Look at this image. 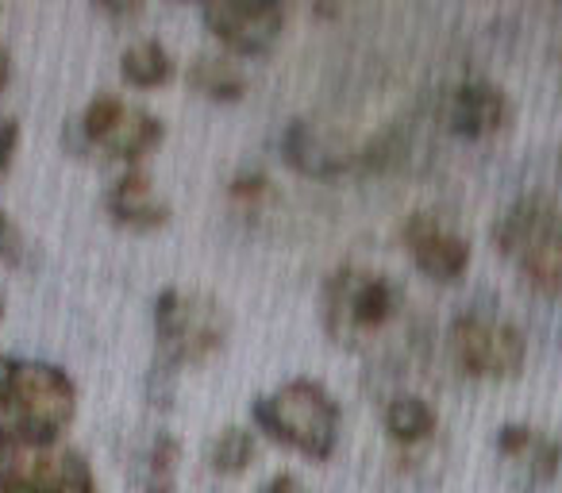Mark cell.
<instances>
[{"instance_id": "6da1fadb", "label": "cell", "mask_w": 562, "mask_h": 493, "mask_svg": "<svg viewBox=\"0 0 562 493\" xmlns=\"http://www.w3.org/2000/svg\"><path fill=\"white\" fill-rule=\"evenodd\" d=\"M255 424L270 439L297 447L308 459H328L339 444V405L321 382L293 378L250 405Z\"/></svg>"}, {"instance_id": "7a4b0ae2", "label": "cell", "mask_w": 562, "mask_h": 493, "mask_svg": "<svg viewBox=\"0 0 562 493\" xmlns=\"http://www.w3.org/2000/svg\"><path fill=\"white\" fill-rule=\"evenodd\" d=\"M324 328L339 347H355L390 324L401 309V285L385 274L344 267L324 282Z\"/></svg>"}, {"instance_id": "3957f363", "label": "cell", "mask_w": 562, "mask_h": 493, "mask_svg": "<svg viewBox=\"0 0 562 493\" xmlns=\"http://www.w3.org/2000/svg\"><path fill=\"white\" fill-rule=\"evenodd\" d=\"M155 336L162 362L186 367L216 355L227 339V313L201 290H166L155 301Z\"/></svg>"}, {"instance_id": "277c9868", "label": "cell", "mask_w": 562, "mask_h": 493, "mask_svg": "<svg viewBox=\"0 0 562 493\" xmlns=\"http://www.w3.org/2000/svg\"><path fill=\"white\" fill-rule=\"evenodd\" d=\"M9 397L20 416V436L27 447H43L47 451L66 424L74 421V405L78 393L66 370L50 367V362H16L9 378Z\"/></svg>"}, {"instance_id": "5b68a950", "label": "cell", "mask_w": 562, "mask_h": 493, "mask_svg": "<svg viewBox=\"0 0 562 493\" xmlns=\"http://www.w3.org/2000/svg\"><path fill=\"white\" fill-rule=\"evenodd\" d=\"M451 359L470 378H516L528 359V339L508 321L485 313H462L451 324Z\"/></svg>"}, {"instance_id": "8992f818", "label": "cell", "mask_w": 562, "mask_h": 493, "mask_svg": "<svg viewBox=\"0 0 562 493\" xmlns=\"http://www.w3.org/2000/svg\"><path fill=\"white\" fill-rule=\"evenodd\" d=\"M81 135L93 147L109 150L112 158H135L150 155V150L162 143V120L150 116L139 104H127L112 93H101L86 104V116H81Z\"/></svg>"}, {"instance_id": "52a82bcc", "label": "cell", "mask_w": 562, "mask_h": 493, "mask_svg": "<svg viewBox=\"0 0 562 493\" xmlns=\"http://www.w3.org/2000/svg\"><path fill=\"white\" fill-rule=\"evenodd\" d=\"M201 20L235 55H266L285 27V12L270 0H216L204 4Z\"/></svg>"}, {"instance_id": "ba28073f", "label": "cell", "mask_w": 562, "mask_h": 493, "mask_svg": "<svg viewBox=\"0 0 562 493\" xmlns=\"http://www.w3.org/2000/svg\"><path fill=\"white\" fill-rule=\"evenodd\" d=\"M413 262L431 282H459L470 267V243L447 224H439L431 212H413L401 227Z\"/></svg>"}, {"instance_id": "9c48e42d", "label": "cell", "mask_w": 562, "mask_h": 493, "mask_svg": "<svg viewBox=\"0 0 562 493\" xmlns=\"http://www.w3.org/2000/svg\"><path fill=\"white\" fill-rule=\"evenodd\" d=\"M497 455L505 459L516 485H543L562 467L559 439L539 428H528V424H505L497 432Z\"/></svg>"}, {"instance_id": "30bf717a", "label": "cell", "mask_w": 562, "mask_h": 493, "mask_svg": "<svg viewBox=\"0 0 562 493\" xmlns=\"http://www.w3.org/2000/svg\"><path fill=\"white\" fill-rule=\"evenodd\" d=\"M443 120L462 139H485V135L505 127L508 101L490 81H462V86H454L451 97H447Z\"/></svg>"}, {"instance_id": "8fae6325", "label": "cell", "mask_w": 562, "mask_h": 493, "mask_svg": "<svg viewBox=\"0 0 562 493\" xmlns=\"http://www.w3.org/2000/svg\"><path fill=\"white\" fill-rule=\"evenodd\" d=\"M104 209L116 224L135 227V232H155L170 220V204L166 197L150 186V178L143 170H127L112 181L109 197H104Z\"/></svg>"}, {"instance_id": "7c38bea8", "label": "cell", "mask_w": 562, "mask_h": 493, "mask_svg": "<svg viewBox=\"0 0 562 493\" xmlns=\"http://www.w3.org/2000/svg\"><path fill=\"white\" fill-rule=\"evenodd\" d=\"M562 220V209L547 193H528L493 224V243L508 259H520L539 235H547Z\"/></svg>"}, {"instance_id": "4fadbf2b", "label": "cell", "mask_w": 562, "mask_h": 493, "mask_svg": "<svg viewBox=\"0 0 562 493\" xmlns=\"http://www.w3.org/2000/svg\"><path fill=\"white\" fill-rule=\"evenodd\" d=\"M281 155H285V163H290L293 170L308 173V178H336V173H344L347 163H351L347 150L339 147L336 139H328L316 124H308V120H293V124L285 127V135H281Z\"/></svg>"}, {"instance_id": "5bb4252c", "label": "cell", "mask_w": 562, "mask_h": 493, "mask_svg": "<svg viewBox=\"0 0 562 493\" xmlns=\"http://www.w3.org/2000/svg\"><path fill=\"white\" fill-rule=\"evenodd\" d=\"M58 455L43 447H4L0 451V493H55Z\"/></svg>"}, {"instance_id": "9a60e30c", "label": "cell", "mask_w": 562, "mask_h": 493, "mask_svg": "<svg viewBox=\"0 0 562 493\" xmlns=\"http://www.w3.org/2000/svg\"><path fill=\"white\" fill-rule=\"evenodd\" d=\"M178 462H181V444L170 432H158L139 455H135L132 478L139 485V493H173L178 485Z\"/></svg>"}, {"instance_id": "2e32d148", "label": "cell", "mask_w": 562, "mask_h": 493, "mask_svg": "<svg viewBox=\"0 0 562 493\" xmlns=\"http://www.w3.org/2000/svg\"><path fill=\"white\" fill-rule=\"evenodd\" d=\"M520 274L536 293H562V220L520 255Z\"/></svg>"}, {"instance_id": "e0dca14e", "label": "cell", "mask_w": 562, "mask_h": 493, "mask_svg": "<svg viewBox=\"0 0 562 493\" xmlns=\"http://www.w3.org/2000/svg\"><path fill=\"white\" fill-rule=\"evenodd\" d=\"M189 86L196 89L201 97L209 101H239L247 93V74L232 63V58H220V55H196L193 66H189Z\"/></svg>"}, {"instance_id": "ac0fdd59", "label": "cell", "mask_w": 562, "mask_h": 493, "mask_svg": "<svg viewBox=\"0 0 562 493\" xmlns=\"http://www.w3.org/2000/svg\"><path fill=\"white\" fill-rule=\"evenodd\" d=\"M385 432L397 444H420V439H428L436 432V408L424 397H416V393H397L385 405Z\"/></svg>"}, {"instance_id": "d6986e66", "label": "cell", "mask_w": 562, "mask_h": 493, "mask_svg": "<svg viewBox=\"0 0 562 493\" xmlns=\"http://www.w3.org/2000/svg\"><path fill=\"white\" fill-rule=\"evenodd\" d=\"M120 74H124L132 86L139 89H155V86H166L173 74V63H170V51L162 47L158 40H139L124 51L120 58Z\"/></svg>"}, {"instance_id": "ffe728a7", "label": "cell", "mask_w": 562, "mask_h": 493, "mask_svg": "<svg viewBox=\"0 0 562 493\" xmlns=\"http://www.w3.org/2000/svg\"><path fill=\"white\" fill-rule=\"evenodd\" d=\"M204 459H209V467L216 474H243L250 467V459H255V432L232 424V428H224L220 436L209 439Z\"/></svg>"}, {"instance_id": "44dd1931", "label": "cell", "mask_w": 562, "mask_h": 493, "mask_svg": "<svg viewBox=\"0 0 562 493\" xmlns=\"http://www.w3.org/2000/svg\"><path fill=\"white\" fill-rule=\"evenodd\" d=\"M55 493H97L93 470H89V462H86V455H81V451H63V455H58Z\"/></svg>"}, {"instance_id": "7402d4cb", "label": "cell", "mask_w": 562, "mask_h": 493, "mask_svg": "<svg viewBox=\"0 0 562 493\" xmlns=\"http://www.w3.org/2000/svg\"><path fill=\"white\" fill-rule=\"evenodd\" d=\"M270 193V178L258 170H243L239 178H232V197L243 204H258L262 197Z\"/></svg>"}, {"instance_id": "603a6c76", "label": "cell", "mask_w": 562, "mask_h": 493, "mask_svg": "<svg viewBox=\"0 0 562 493\" xmlns=\"http://www.w3.org/2000/svg\"><path fill=\"white\" fill-rule=\"evenodd\" d=\"M16 444H24V436H20V416L9 397V385H0V451Z\"/></svg>"}, {"instance_id": "cb8c5ba5", "label": "cell", "mask_w": 562, "mask_h": 493, "mask_svg": "<svg viewBox=\"0 0 562 493\" xmlns=\"http://www.w3.org/2000/svg\"><path fill=\"white\" fill-rule=\"evenodd\" d=\"M0 259L9 262H20L24 259V239H20V232L12 227V220L0 212Z\"/></svg>"}, {"instance_id": "d4e9b609", "label": "cell", "mask_w": 562, "mask_h": 493, "mask_svg": "<svg viewBox=\"0 0 562 493\" xmlns=\"http://www.w3.org/2000/svg\"><path fill=\"white\" fill-rule=\"evenodd\" d=\"M16 139H20V127L12 116H0V170L12 163V150H16Z\"/></svg>"}, {"instance_id": "484cf974", "label": "cell", "mask_w": 562, "mask_h": 493, "mask_svg": "<svg viewBox=\"0 0 562 493\" xmlns=\"http://www.w3.org/2000/svg\"><path fill=\"white\" fill-rule=\"evenodd\" d=\"M258 493H308V485L301 482L297 474H285V470H281V474H273Z\"/></svg>"}, {"instance_id": "4316f807", "label": "cell", "mask_w": 562, "mask_h": 493, "mask_svg": "<svg viewBox=\"0 0 562 493\" xmlns=\"http://www.w3.org/2000/svg\"><path fill=\"white\" fill-rule=\"evenodd\" d=\"M9 81H12V58H9V51H4V43H0V93H4Z\"/></svg>"}, {"instance_id": "83f0119b", "label": "cell", "mask_w": 562, "mask_h": 493, "mask_svg": "<svg viewBox=\"0 0 562 493\" xmlns=\"http://www.w3.org/2000/svg\"><path fill=\"white\" fill-rule=\"evenodd\" d=\"M4 305H9V298H4V290H0V316H4Z\"/></svg>"}, {"instance_id": "f1b7e54d", "label": "cell", "mask_w": 562, "mask_h": 493, "mask_svg": "<svg viewBox=\"0 0 562 493\" xmlns=\"http://www.w3.org/2000/svg\"><path fill=\"white\" fill-rule=\"evenodd\" d=\"M559 170H562V150H559Z\"/></svg>"}]
</instances>
